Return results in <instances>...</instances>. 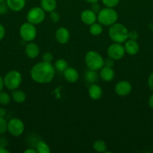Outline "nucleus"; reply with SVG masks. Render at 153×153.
Returning <instances> with one entry per match:
<instances>
[{
  "mask_svg": "<svg viewBox=\"0 0 153 153\" xmlns=\"http://www.w3.org/2000/svg\"><path fill=\"white\" fill-rule=\"evenodd\" d=\"M85 78L86 80L89 83L93 84L98 80V73L95 70H87L86 73L85 75Z\"/></svg>",
  "mask_w": 153,
  "mask_h": 153,
  "instance_id": "393cba45",
  "label": "nucleus"
},
{
  "mask_svg": "<svg viewBox=\"0 0 153 153\" xmlns=\"http://www.w3.org/2000/svg\"><path fill=\"white\" fill-rule=\"evenodd\" d=\"M148 86L153 92V73H152L148 78Z\"/></svg>",
  "mask_w": 153,
  "mask_h": 153,
  "instance_id": "473e14b6",
  "label": "nucleus"
},
{
  "mask_svg": "<svg viewBox=\"0 0 153 153\" xmlns=\"http://www.w3.org/2000/svg\"><path fill=\"white\" fill-rule=\"evenodd\" d=\"M55 37L58 43L61 44H65L70 39V33L66 28L60 27L56 31Z\"/></svg>",
  "mask_w": 153,
  "mask_h": 153,
  "instance_id": "ddd939ff",
  "label": "nucleus"
},
{
  "mask_svg": "<svg viewBox=\"0 0 153 153\" xmlns=\"http://www.w3.org/2000/svg\"><path fill=\"white\" fill-rule=\"evenodd\" d=\"M114 65V60L112 59V58H106V60H104V66L109 67H112Z\"/></svg>",
  "mask_w": 153,
  "mask_h": 153,
  "instance_id": "2f4dec72",
  "label": "nucleus"
},
{
  "mask_svg": "<svg viewBox=\"0 0 153 153\" xmlns=\"http://www.w3.org/2000/svg\"><path fill=\"white\" fill-rule=\"evenodd\" d=\"M138 35L136 31H130L129 32V35H128V39H131V40H136L137 38Z\"/></svg>",
  "mask_w": 153,
  "mask_h": 153,
  "instance_id": "c9c22d12",
  "label": "nucleus"
},
{
  "mask_svg": "<svg viewBox=\"0 0 153 153\" xmlns=\"http://www.w3.org/2000/svg\"><path fill=\"white\" fill-rule=\"evenodd\" d=\"M100 77L104 82H111L115 78V72L112 67L104 66L100 70Z\"/></svg>",
  "mask_w": 153,
  "mask_h": 153,
  "instance_id": "2eb2a0df",
  "label": "nucleus"
},
{
  "mask_svg": "<svg viewBox=\"0 0 153 153\" xmlns=\"http://www.w3.org/2000/svg\"><path fill=\"white\" fill-rule=\"evenodd\" d=\"M80 19L84 24L87 25H90L94 23L97 20V15L92 10L86 9L82 11L80 14Z\"/></svg>",
  "mask_w": 153,
  "mask_h": 153,
  "instance_id": "9b49d317",
  "label": "nucleus"
},
{
  "mask_svg": "<svg viewBox=\"0 0 153 153\" xmlns=\"http://www.w3.org/2000/svg\"><path fill=\"white\" fill-rule=\"evenodd\" d=\"M55 68L51 63L41 61L34 64L31 69L30 75L34 82L41 85L49 84L55 76Z\"/></svg>",
  "mask_w": 153,
  "mask_h": 153,
  "instance_id": "f257e3e1",
  "label": "nucleus"
},
{
  "mask_svg": "<svg viewBox=\"0 0 153 153\" xmlns=\"http://www.w3.org/2000/svg\"><path fill=\"white\" fill-rule=\"evenodd\" d=\"M42 59H43V61H45V62L51 63L53 59V56L50 52H45L42 56Z\"/></svg>",
  "mask_w": 153,
  "mask_h": 153,
  "instance_id": "c756f323",
  "label": "nucleus"
},
{
  "mask_svg": "<svg viewBox=\"0 0 153 153\" xmlns=\"http://www.w3.org/2000/svg\"><path fill=\"white\" fill-rule=\"evenodd\" d=\"M56 7V0H40V7L46 13L55 10Z\"/></svg>",
  "mask_w": 153,
  "mask_h": 153,
  "instance_id": "6ab92c4d",
  "label": "nucleus"
},
{
  "mask_svg": "<svg viewBox=\"0 0 153 153\" xmlns=\"http://www.w3.org/2000/svg\"><path fill=\"white\" fill-rule=\"evenodd\" d=\"M50 20L52 21V22H54V23H56V22H58V21L60 20L59 13H57V12H56L55 10L50 12Z\"/></svg>",
  "mask_w": 153,
  "mask_h": 153,
  "instance_id": "c85d7f7f",
  "label": "nucleus"
},
{
  "mask_svg": "<svg viewBox=\"0 0 153 153\" xmlns=\"http://www.w3.org/2000/svg\"><path fill=\"white\" fill-rule=\"evenodd\" d=\"M124 47L125 53L128 54L129 55H136L140 49V46L137 42L135 40H131V39H128L124 42Z\"/></svg>",
  "mask_w": 153,
  "mask_h": 153,
  "instance_id": "4468645a",
  "label": "nucleus"
},
{
  "mask_svg": "<svg viewBox=\"0 0 153 153\" xmlns=\"http://www.w3.org/2000/svg\"><path fill=\"white\" fill-rule=\"evenodd\" d=\"M86 2L90 3V4H93V3H96L99 1V0H85Z\"/></svg>",
  "mask_w": 153,
  "mask_h": 153,
  "instance_id": "79ce46f5",
  "label": "nucleus"
},
{
  "mask_svg": "<svg viewBox=\"0 0 153 153\" xmlns=\"http://www.w3.org/2000/svg\"><path fill=\"white\" fill-rule=\"evenodd\" d=\"M85 63L89 70L98 71L104 66V59L99 52L91 50L86 54Z\"/></svg>",
  "mask_w": 153,
  "mask_h": 153,
  "instance_id": "20e7f679",
  "label": "nucleus"
},
{
  "mask_svg": "<svg viewBox=\"0 0 153 153\" xmlns=\"http://www.w3.org/2000/svg\"><path fill=\"white\" fill-rule=\"evenodd\" d=\"M24 153H37V151L34 149H27L24 151Z\"/></svg>",
  "mask_w": 153,
  "mask_h": 153,
  "instance_id": "58836bf2",
  "label": "nucleus"
},
{
  "mask_svg": "<svg viewBox=\"0 0 153 153\" xmlns=\"http://www.w3.org/2000/svg\"><path fill=\"white\" fill-rule=\"evenodd\" d=\"M125 50L122 43H113L107 48V55L109 58H112L114 61H118L122 59L124 56Z\"/></svg>",
  "mask_w": 153,
  "mask_h": 153,
  "instance_id": "1a4fd4ad",
  "label": "nucleus"
},
{
  "mask_svg": "<svg viewBox=\"0 0 153 153\" xmlns=\"http://www.w3.org/2000/svg\"><path fill=\"white\" fill-rule=\"evenodd\" d=\"M118 19V13L116 10H114L113 7H106L100 9L97 15V20L99 23L105 26H110L113 25L117 22Z\"/></svg>",
  "mask_w": 153,
  "mask_h": 153,
  "instance_id": "7ed1b4c3",
  "label": "nucleus"
},
{
  "mask_svg": "<svg viewBox=\"0 0 153 153\" xmlns=\"http://www.w3.org/2000/svg\"><path fill=\"white\" fill-rule=\"evenodd\" d=\"M89 32L93 36H98L103 32V26L99 22H94V23L90 25Z\"/></svg>",
  "mask_w": 153,
  "mask_h": 153,
  "instance_id": "412c9836",
  "label": "nucleus"
},
{
  "mask_svg": "<svg viewBox=\"0 0 153 153\" xmlns=\"http://www.w3.org/2000/svg\"><path fill=\"white\" fill-rule=\"evenodd\" d=\"M25 53L27 57H28L31 59H34L37 58L40 54V49L39 46L35 43L28 42L25 47Z\"/></svg>",
  "mask_w": 153,
  "mask_h": 153,
  "instance_id": "f8f14e48",
  "label": "nucleus"
},
{
  "mask_svg": "<svg viewBox=\"0 0 153 153\" xmlns=\"http://www.w3.org/2000/svg\"><path fill=\"white\" fill-rule=\"evenodd\" d=\"M108 34L113 43H123L128 39L129 31L125 25L116 22L110 26Z\"/></svg>",
  "mask_w": 153,
  "mask_h": 153,
  "instance_id": "f03ea898",
  "label": "nucleus"
},
{
  "mask_svg": "<svg viewBox=\"0 0 153 153\" xmlns=\"http://www.w3.org/2000/svg\"><path fill=\"white\" fill-rule=\"evenodd\" d=\"M8 6L6 2L4 1V2L0 3V14H4L8 11Z\"/></svg>",
  "mask_w": 153,
  "mask_h": 153,
  "instance_id": "7c9ffc66",
  "label": "nucleus"
},
{
  "mask_svg": "<svg viewBox=\"0 0 153 153\" xmlns=\"http://www.w3.org/2000/svg\"><path fill=\"white\" fill-rule=\"evenodd\" d=\"M6 0H0V3H2V2H4V1H5Z\"/></svg>",
  "mask_w": 153,
  "mask_h": 153,
  "instance_id": "37998d69",
  "label": "nucleus"
},
{
  "mask_svg": "<svg viewBox=\"0 0 153 153\" xmlns=\"http://www.w3.org/2000/svg\"><path fill=\"white\" fill-rule=\"evenodd\" d=\"M36 151L38 153H50V146H48V144H46V143H45L44 141H40L38 142V143L36 144L35 147Z\"/></svg>",
  "mask_w": 153,
  "mask_h": 153,
  "instance_id": "b1692460",
  "label": "nucleus"
},
{
  "mask_svg": "<svg viewBox=\"0 0 153 153\" xmlns=\"http://www.w3.org/2000/svg\"><path fill=\"white\" fill-rule=\"evenodd\" d=\"M10 97L8 93L0 91V104L2 105H7L10 103Z\"/></svg>",
  "mask_w": 153,
  "mask_h": 153,
  "instance_id": "a878e982",
  "label": "nucleus"
},
{
  "mask_svg": "<svg viewBox=\"0 0 153 153\" xmlns=\"http://www.w3.org/2000/svg\"><path fill=\"white\" fill-rule=\"evenodd\" d=\"M63 73L64 79L70 83H75L79 79V73L74 67H68Z\"/></svg>",
  "mask_w": 153,
  "mask_h": 153,
  "instance_id": "f3484780",
  "label": "nucleus"
},
{
  "mask_svg": "<svg viewBox=\"0 0 153 153\" xmlns=\"http://www.w3.org/2000/svg\"><path fill=\"white\" fill-rule=\"evenodd\" d=\"M4 85L10 91H14L20 86L22 82V75L16 70H10L4 76Z\"/></svg>",
  "mask_w": 153,
  "mask_h": 153,
  "instance_id": "39448f33",
  "label": "nucleus"
},
{
  "mask_svg": "<svg viewBox=\"0 0 153 153\" xmlns=\"http://www.w3.org/2000/svg\"><path fill=\"white\" fill-rule=\"evenodd\" d=\"M4 34H5V29H4V26L0 23V40L4 38Z\"/></svg>",
  "mask_w": 153,
  "mask_h": 153,
  "instance_id": "f704fd0d",
  "label": "nucleus"
},
{
  "mask_svg": "<svg viewBox=\"0 0 153 153\" xmlns=\"http://www.w3.org/2000/svg\"><path fill=\"white\" fill-rule=\"evenodd\" d=\"M148 105H149V107L153 109V94L152 95L150 96L149 99H148Z\"/></svg>",
  "mask_w": 153,
  "mask_h": 153,
  "instance_id": "e433bc0d",
  "label": "nucleus"
},
{
  "mask_svg": "<svg viewBox=\"0 0 153 153\" xmlns=\"http://www.w3.org/2000/svg\"><path fill=\"white\" fill-rule=\"evenodd\" d=\"M68 67V62L64 59H58L54 64V68L60 73H63Z\"/></svg>",
  "mask_w": 153,
  "mask_h": 153,
  "instance_id": "5701e85b",
  "label": "nucleus"
},
{
  "mask_svg": "<svg viewBox=\"0 0 153 153\" xmlns=\"http://www.w3.org/2000/svg\"><path fill=\"white\" fill-rule=\"evenodd\" d=\"M93 149L97 152H105L106 150V144L104 140H96L93 143Z\"/></svg>",
  "mask_w": 153,
  "mask_h": 153,
  "instance_id": "4be33fe9",
  "label": "nucleus"
},
{
  "mask_svg": "<svg viewBox=\"0 0 153 153\" xmlns=\"http://www.w3.org/2000/svg\"><path fill=\"white\" fill-rule=\"evenodd\" d=\"M102 3L105 5V7H115L118 5L120 0H101Z\"/></svg>",
  "mask_w": 153,
  "mask_h": 153,
  "instance_id": "cd10ccee",
  "label": "nucleus"
},
{
  "mask_svg": "<svg viewBox=\"0 0 153 153\" xmlns=\"http://www.w3.org/2000/svg\"><path fill=\"white\" fill-rule=\"evenodd\" d=\"M132 91V85L128 81H120L115 85V92L119 97H126Z\"/></svg>",
  "mask_w": 153,
  "mask_h": 153,
  "instance_id": "9d476101",
  "label": "nucleus"
},
{
  "mask_svg": "<svg viewBox=\"0 0 153 153\" xmlns=\"http://www.w3.org/2000/svg\"><path fill=\"white\" fill-rule=\"evenodd\" d=\"M20 35L26 42H32L37 36V29L33 24L26 22L21 25L20 28Z\"/></svg>",
  "mask_w": 153,
  "mask_h": 153,
  "instance_id": "423d86ee",
  "label": "nucleus"
},
{
  "mask_svg": "<svg viewBox=\"0 0 153 153\" xmlns=\"http://www.w3.org/2000/svg\"><path fill=\"white\" fill-rule=\"evenodd\" d=\"M8 131V123L4 117H0V134H4Z\"/></svg>",
  "mask_w": 153,
  "mask_h": 153,
  "instance_id": "bb28decb",
  "label": "nucleus"
},
{
  "mask_svg": "<svg viewBox=\"0 0 153 153\" xmlns=\"http://www.w3.org/2000/svg\"><path fill=\"white\" fill-rule=\"evenodd\" d=\"M11 99L16 103H22L26 100V94L20 90H14L11 94Z\"/></svg>",
  "mask_w": 153,
  "mask_h": 153,
  "instance_id": "aec40b11",
  "label": "nucleus"
},
{
  "mask_svg": "<svg viewBox=\"0 0 153 153\" xmlns=\"http://www.w3.org/2000/svg\"><path fill=\"white\" fill-rule=\"evenodd\" d=\"M88 93L90 98L93 100H99L101 98L102 95H103V91H102L101 88L95 83H93L90 85L88 90Z\"/></svg>",
  "mask_w": 153,
  "mask_h": 153,
  "instance_id": "dca6fc26",
  "label": "nucleus"
},
{
  "mask_svg": "<svg viewBox=\"0 0 153 153\" xmlns=\"http://www.w3.org/2000/svg\"><path fill=\"white\" fill-rule=\"evenodd\" d=\"M92 10L94 13H98V12L100 11V6L98 4V2L92 4Z\"/></svg>",
  "mask_w": 153,
  "mask_h": 153,
  "instance_id": "72a5a7b5",
  "label": "nucleus"
},
{
  "mask_svg": "<svg viewBox=\"0 0 153 153\" xmlns=\"http://www.w3.org/2000/svg\"><path fill=\"white\" fill-rule=\"evenodd\" d=\"M25 130L23 122L18 118H13L8 123V131L14 137H20Z\"/></svg>",
  "mask_w": 153,
  "mask_h": 153,
  "instance_id": "6e6552de",
  "label": "nucleus"
},
{
  "mask_svg": "<svg viewBox=\"0 0 153 153\" xmlns=\"http://www.w3.org/2000/svg\"><path fill=\"white\" fill-rule=\"evenodd\" d=\"M4 80H3L2 77L0 76V91H2L3 89V87H4Z\"/></svg>",
  "mask_w": 153,
  "mask_h": 153,
  "instance_id": "4c0bfd02",
  "label": "nucleus"
},
{
  "mask_svg": "<svg viewBox=\"0 0 153 153\" xmlns=\"http://www.w3.org/2000/svg\"><path fill=\"white\" fill-rule=\"evenodd\" d=\"M9 9L15 12L21 11L26 5V0H6Z\"/></svg>",
  "mask_w": 153,
  "mask_h": 153,
  "instance_id": "a211bd4d",
  "label": "nucleus"
},
{
  "mask_svg": "<svg viewBox=\"0 0 153 153\" xmlns=\"http://www.w3.org/2000/svg\"><path fill=\"white\" fill-rule=\"evenodd\" d=\"M6 114V110L4 108H0V117H4V115Z\"/></svg>",
  "mask_w": 153,
  "mask_h": 153,
  "instance_id": "ea45409f",
  "label": "nucleus"
},
{
  "mask_svg": "<svg viewBox=\"0 0 153 153\" xmlns=\"http://www.w3.org/2000/svg\"><path fill=\"white\" fill-rule=\"evenodd\" d=\"M9 150L6 149L5 148L2 147V146H0V153H9Z\"/></svg>",
  "mask_w": 153,
  "mask_h": 153,
  "instance_id": "a19ab883",
  "label": "nucleus"
},
{
  "mask_svg": "<svg viewBox=\"0 0 153 153\" xmlns=\"http://www.w3.org/2000/svg\"><path fill=\"white\" fill-rule=\"evenodd\" d=\"M45 13L46 12L40 7H32L27 13V22H30L34 25H38L44 20Z\"/></svg>",
  "mask_w": 153,
  "mask_h": 153,
  "instance_id": "0eeeda50",
  "label": "nucleus"
}]
</instances>
